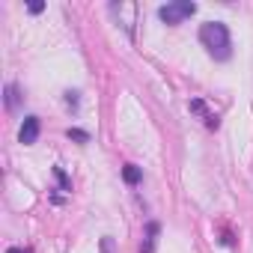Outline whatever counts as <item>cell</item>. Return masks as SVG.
I'll return each mask as SVG.
<instances>
[{
    "mask_svg": "<svg viewBox=\"0 0 253 253\" xmlns=\"http://www.w3.org/2000/svg\"><path fill=\"white\" fill-rule=\"evenodd\" d=\"M6 253H33V247H9Z\"/></svg>",
    "mask_w": 253,
    "mask_h": 253,
    "instance_id": "13",
    "label": "cell"
},
{
    "mask_svg": "<svg viewBox=\"0 0 253 253\" xmlns=\"http://www.w3.org/2000/svg\"><path fill=\"white\" fill-rule=\"evenodd\" d=\"M200 45L209 51V57H214L220 63L232 57V36L223 21H206L200 27Z\"/></svg>",
    "mask_w": 253,
    "mask_h": 253,
    "instance_id": "1",
    "label": "cell"
},
{
    "mask_svg": "<svg viewBox=\"0 0 253 253\" xmlns=\"http://www.w3.org/2000/svg\"><path fill=\"white\" fill-rule=\"evenodd\" d=\"M66 137H69V140H78V143H89V134H86V131H81V128H69V131H66Z\"/></svg>",
    "mask_w": 253,
    "mask_h": 253,
    "instance_id": "9",
    "label": "cell"
},
{
    "mask_svg": "<svg viewBox=\"0 0 253 253\" xmlns=\"http://www.w3.org/2000/svg\"><path fill=\"white\" fill-rule=\"evenodd\" d=\"M194 12H197V3H191V0H173V3H164V6L158 9V18H161L164 24L176 27V24H182L185 18H191Z\"/></svg>",
    "mask_w": 253,
    "mask_h": 253,
    "instance_id": "2",
    "label": "cell"
},
{
    "mask_svg": "<svg viewBox=\"0 0 253 253\" xmlns=\"http://www.w3.org/2000/svg\"><path fill=\"white\" fill-rule=\"evenodd\" d=\"M110 12L119 18L122 30L134 39V18H137V6H134V3H110Z\"/></svg>",
    "mask_w": 253,
    "mask_h": 253,
    "instance_id": "3",
    "label": "cell"
},
{
    "mask_svg": "<svg viewBox=\"0 0 253 253\" xmlns=\"http://www.w3.org/2000/svg\"><path fill=\"white\" fill-rule=\"evenodd\" d=\"M21 98H24V95H21V86H18L15 81H9V84L3 86V101H6V110H9V113H15V110H18V104H21Z\"/></svg>",
    "mask_w": 253,
    "mask_h": 253,
    "instance_id": "6",
    "label": "cell"
},
{
    "mask_svg": "<svg viewBox=\"0 0 253 253\" xmlns=\"http://www.w3.org/2000/svg\"><path fill=\"white\" fill-rule=\"evenodd\" d=\"M66 104H69L72 110H78V92H75V89H69V92H66Z\"/></svg>",
    "mask_w": 253,
    "mask_h": 253,
    "instance_id": "11",
    "label": "cell"
},
{
    "mask_svg": "<svg viewBox=\"0 0 253 253\" xmlns=\"http://www.w3.org/2000/svg\"><path fill=\"white\" fill-rule=\"evenodd\" d=\"M54 176H57V182H60V191H72V182H69V176L63 173V167H54Z\"/></svg>",
    "mask_w": 253,
    "mask_h": 253,
    "instance_id": "10",
    "label": "cell"
},
{
    "mask_svg": "<svg viewBox=\"0 0 253 253\" xmlns=\"http://www.w3.org/2000/svg\"><path fill=\"white\" fill-rule=\"evenodd\" d=\"M101 250H104V253H110V250H113V244H110V238H104V241H101Z\"/></svg>",
    "mask_w": 253,
    "mask_h": 253,
    "instance_id": "14",
    "label": "cell"
},
{
    "mask_svg": "<svg viewBox=\"0 0 253 253\" xmlns=\"http://www.w3.org/2000/svg\"><path fill=\"white\" fill-rule=\"evenodd\" d=\"M39 134H42V122H39V116H24V122H21V128H18V143H24V146H33L36 140H39Z\"/></svg>",
    "mask_w": 253,
    "mask_h": 253,
    "instance_id": "4",
    "label": "cell"
},
{
    "mask_svg": "<svg viewBox=\"0 0 253 253\" xmlns=\"http://www.w3.org/2000/svg\"><path fill=\"white\" fill-rule=\"evenodd\" d=\"M191 113H197V116H200V119L206 122V128H211V131L217 128V125H220V119H217V113H214V110H209L203 98H191Z\"/></svg>",
    "mask_w": 253,
    "mask_h": 253,
    "instance_id": "5",
    "label": "cell"
},
{
    "mask_svg": "<svg viewBox=\"0 0 253 253\" xmlns=\"http://www.w3.org/2000/svg\"><path fill=\"white\" fill-rule=\"evenodd\" d=\"M158 232H161V226H158V220H149V223H146V241H143V247H140V253H152V250H155V241H158Z\"/></svg>",
    "mask_w": 253,
    "mask_h": 253,
    "instance_id": "7",
    "label": "cell"
},
{
    "mask_svg": "<svg viewBox=\"0 0 253 253\" xmlns=\"http://www.w3.org/2000/svg\"><path fill=\"white\" fill-rule=\"evenodd\" d=\"M122 179H125V185H140L143 182V170L137 164H125L122 167Z\"/></svg>",
    "mask_w": 253,
    "mask_h": 253,
    "instance_id": "8",
    "label": "cell"
},
{
    "mask_svg": "<svg viewBox=\"0 0 253 253\" xmlns=\"http://www.w3.org/2000/svg\"><path fill=\"white\" fill-rule=\"evenodd\" d=\"M27 9H30V12H33V15H39V12H42V9H45V3H39V0H36V3H30V6H27Z\"/></svg>",
    "mask_w": 253,
    "mask_h": 253,
    "instance_id": "12",
    "label": "cell"
}]
</instances>
